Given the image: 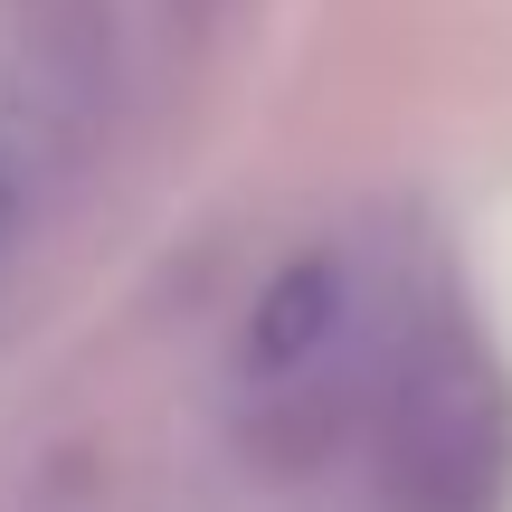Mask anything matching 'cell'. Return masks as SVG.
Masks as SVG:
<instances>
[{
  "mask_svg": "<svg viewBox=\"0 0 512 512\" xmlns=\"http://www.w3.org/2000/svg\"><path fill=\"white\" fill-rule=\"evenodd\" d=\"M512 484V399L475 351H427L389 399V494L408 512H494Z\"/></svg>",
  "mask_w": 512,
  "mask_h": 512,
  "instance_id": "obj_1",
  "label": "cell"
},
{
  "mask_svg": "<svg viewBox=\"0 0 512 512\" xmlns=\"http://www.w3.org/2000/svg\"><path fill=\"white\" fill-rule=\"evenodd\" d=\"M29 512H86V484L48 475V484H38V494H29Z\"/></svg>",
  "mask_w": 512,
  "mask_h": 512,
  "instance_id": "obj_4",
  "label": "cell"
},
{
  "mask_svg": "<svg viewBox=\"0 0 512 512\" xmlns=\"http://www.w3.org/2000/svg\"><path fill=\"white\" fill-rule=\"evenodd\" d=\"M332 323H342V275H332L323 256H304V266H285L266 285V304H256V323H247V361L256 370H304L313 351L332 342Z\"/></svg>",
  "mask_w": 512,
  "mask_h": 512,
  "instance_id": "obj_3",
  "label": "cell"
},
{
  "mask_svg": "<svg viewBox=\"0 0 512 512\" xmlns=\"http://www.w3.org/2000/svg\"><path fill=\"white\" fill-rule=\"evenodd\" d=\"M10 190H19V152L0 143V228H10Z\"/></svg>",
  "mask_w": 512,
  "mask_h": 512,
  "instance_id": "obj_5",
  "label": "cell"
},
{
  "mask_svg": "<svg viewBox=\"0 0 512 512\" xmlns=\"http://www.w3.org/2000/svg\"><path fill=\"white\" fill-rule=\"evenodd\" d=\"M0 19H10L19 48H29V95L38 105L86 114L95 86H105V38H114L105 0H0Z\"/></svg>",
  "mask_w": 512,
  "mask_h": 512,
  "instance_id": "obj_2",
  "label": "cell"
}]
</instances>
